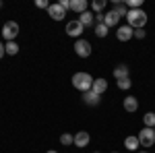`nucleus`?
I'll return each instance as SVG.
<instances>
[{
  "instance_id": "28",
  "label": "nucleus",
  "mask_w": 155,
  "mask_h": 153,
  "mask_svg": "<svg viewBox=\"0 0 155 153\" xmlns=\"http://www.w3.org/2000/svg\"><path fill=\"white\" fill-rule=\"evenodd\" d=\"M60 6H62L64 11H68V8H71V0H60Z\"/></svg>"
},
{
  "instance_id": "26",
  "label": "nucleus",
  "mask_w": 155,
  "mask_h": 153,
  "mask_svg": "<svg viewBox=\"0 0 155 153\" xmlns=\"http://www.w3.org/2000/svg\"><path fill=\"white\" fill-rule=\"evenodd\" d=\"M145 35H147L145 29H134V37H137V39H145Z\"/></svg>"
},
{
  "instance_id": "20",
  "label": "nucleus",
  "mask_w": 155,
  "mask_h": 153,
  "mask_svg": "<svg viewBox=\"0 0 155 153\" xmlns=\"http://www.w3.org/2000/svg\"><path fill=\"white\" fill-rule=\"evenodd\" d=\"M6 54H8V56L19 54V46H17V42H6Z\"/></svg>"
},
{
  "instance_id": "31",
  "label": "nucleus",
  "mask_w": 155,
  "mask_h": 153,
  "mask_svg": "<svg viewBox=\"0 0 155 153\" xmlns=\"http://www.w3.org/2000/svg\"><path fill=\"white\" fill-rule=\"evenodd\" d=\"M139 153H147V151H139Z\"/></svg>"
},
{
  "instance_id": "33",
  "label": "nucleus",
  "mask_w": 155,
  "mask_h": 153,
  "mask_svg": "<svg viewBox=\"0 0 155 153\" xmlns=\"http://www.w3.org/2000/svg\"><path fill=\"white\" fill-rule=\"evenodd\" d=\"M112 153H118V151H112Z\"/></svg>"
},
{
  "instance_id": "10",
  "label": "nucleus",
  "mask_w": 155,
  "mask_h": 153,
  "mask_svg": "<svg viewBox=\"0 0 155 153\" xmlns=\"http://www.w3.org/2000/svg\"><path fill=\"white\" fill-rule=\"evenodd\" d=\"M87 8H89V2H87V0H71V11L83 15Z\"/></svg>"
},
{
  "instance_id": "8",
  "label": "nucleus",
  "mask_w": 155,
  "mask_h": 153,
  "mask_svg": "<svg viewBox=\"0 0 155 153\" xmlns=\"http://www.w3.org/2000/svg\"><path fill=\"white\" fill-rule=\"evenodd\" d=\"M116 37H118L120 42H128L130 37H134V29L128 27V25H122V27H118V31H116Z\"/></svg>"
},
{
  "instance_id": "16",
  "label": "nucleus",
  "mask_w": 155,
  "mask_h": 153,
  "mask_svg": "<svg viewBox=\"0 0 155 153\" xmlns=\"http://www.w3.org/2000/svg\"><path fill=\"white\" fill-rule=\"evenodd\" d=\"M139 145H141V143H139V137H126V139H124V147H126L128 151H137Z\"/></svg>"
},
{
  "instance_id": "5",
  "label": "nucleus",
  "mask_w": 155,
  "mask_h": 153,
  "mask_svg": "<svg viewBox=\"0 0 155 153\" xmlns=\"http://www.w3.org/2000/svg\"><path fill=\"white\" fill-rule=\"evenodd\" d=\"M139 143H141L143 147H153L155 145V130L147 128V126H145L143 130H139Z\"/></svg>"
},
{
  "instance_id": "3",
  "label": "nucleus",
  "mask_w": 155,
  "mask_h": 153,
  "mask_svg": "<svg viewBox=\"0 0 155 153\" xmlns=\"http://www.w3.org/2000/svg\"><path fill=\"white\" fill-rule=\"evenodd\" d=\"M19 35V23H15V21H6V23L2 25V37L6 39V42H15V37Z\"/></svg>"
},
{
  "instance_id": "23",
  "label": "nucleus",
  "mask_w": 155,
  "mask_h": 153,
  "mask_svg": "<svg viewBox=\"0 0 155 153\" xmlns=\"http://www.w3.org/2000/svg\"><path fill=\"white\" fill-rule=\"evenodd\" d=\"M114 11L118 12V17H126V15H128V6L122 2V4H116V8H114Z\"/></svg>"
},
{
  "instance_id": "18",
  "label": "nucleus",
  "mask_w": 155,
  "mask_h": 153,
  "mask_svg": "<svg viewBox=\"0 0 155 153\" xmlns=\"http://www.w3.org/2000/svg\"><path fill=\"white\" fill-rule=\"evenodd\" d=\"M143 122L147 128H155V112H147L143 116Z\"/></svg>"
},
{
  "instance_id": "13",
  "label": "nucleus",
  "mask_w": 155,
  "mask_h": 153,
  "mask_svg": "<svg viewBox=\"0 0 155 153\" xmlns=\"http://www.w3.org/2000/svg\"><path fill=\"white\" fill-rule=\"evenodd\" d=\"M104 23H106L107 27H116V25L120 23V17H118V12L114 11V8H112V11H107V12H106V21H104Z\"/></svg>"
},
{
  "instance_id": "6",
  "label": "nucleus",
  "mask_w": 155,
  "mask_h": 153,
  "mask_svg": "<svg viewBox=\"0 0 155 153\" xmlns=\"http://www.w3.org/2000/svg\"><path fill=\"white\" fill-rule=\"evenodd\" d=\"M83 25L79 23V19H74V21H68L66 23V35H71V37H77L79 39V35L83 33Z\"/></svg>"
},
{
  "instance_id": "12",
  "label": "nucleus",
  "mask_w": 155,
  "mask_h": 153,
  "mask_svg": "<svg viewBox=\"0 0 155 153\" xmlns=\"http://www.w3.org/2000/svg\"><path fill=\"white\" fill-rule=\"evenodd\" d=\"M99 97H101V95H97L95 91H85L83 101L87 104V106H97V104H99Z\"/></svg>"
},
{
  "instance_id": "29",
  "label": "nucleus",
  "mask_w": 155,
  "mask_h": 153,
  "mask_svg": "<svg viewBox=\"0 0 155 153\" xmlns=\"http://www.w3.org/2000/svg\"><path fill=\"white\" fill-rule=\"evenodd\" d=\"M4 54H6V46L0 42V58H4Z\"/></svg>"
},
{
  "instance_id": "22",
  "label": "nucleus",
  "mask_w": 155,
  "mask_h": 153,
  "mask_svg": "<svg viewBox=\"0 0 155 153\" xmlns=\"http://www.w3.org/2000/svg\"><path fill=\"white\" fill-rule=\"evenodd\" d=\"M60 143H62V145H74V135H71V132H64V135L60 137Z\"/></svg>"
},
{
  "instance_id": "14",
  "label": "nucleus",
  "mask_w": 155,
  "mask_h": 153,
  "mask_svg": "<svg viewBox=\"0 0 155 153\" xmlns=\"http://www.w3.org/2000/svg\"><path fill=\"white\" fill-rule=\"evenodd\" d=\"M91 91H95L97 95L106 93V91H107V81H106V79H95V81H93V87H91Z\"/></svg>"
},
{
  "instance_id": "15",
  "label": "nucleus",
  "mask_w": 155,
  "mask_h": 153,
  "mask_svg": "<svg viewBox=\"0 0 155 153\" xmlns=\"http://www.w3.org/2000/svg\"><path fill=\"white\" fill-rule=\"evenodd\" d=\"M137 108H139V99L132 97V95H128V97L124 99V110H126V112H137Z\"/></svg>"
},
{
  "instance_id": "25",
  "label": "nucleus",
  "mask_w": 155,
  "mask_h": 153,
  "mask_svg": "<svg viewBox=\"0 0 155 153\" xmlns=\"http://www.w3.org/2000/svg\"><path fill=\"white\" fill-rule=\"evenodd\" d=\"M35 6L37 8H50V2L48 0H35Z\"/></svg>"
},
{
  "instance_id": "9",
  "label": "nucleus",
  "mask_w": 155,
  "mask_h": 153,
  "mask_svg": "<svg viewBox=\"0 0 155 153\" xmlns=\"http://www.w3.org/2000/svg\"><path fill=\"white\" fill-rule=\"evenodd\" d=\"M89 141H91V137H89V132H87V130H79V132L74 135V145H77L79 149L87 147V145H89Z\"/></svg>"
},
{
  "instance_id": "30",
  "label": "nucleus",
  "mask_w": 155,
  "mask_h": 153,
  "mask_svg": "<svg viewBox=\"0 0 155 153\" xmlns=\"http://www.w3.org/2000/svg\"><path fill=\"white\" fill-rule=\"evenodd\" d=\"M46 153H58V151H56V149H50V151H46Z\"/></svg>"
},
{
  "instance_id": "17",
  "label": "nucleus",
  "mask_w": 155,
  "mask_h": 153,
  "mask_svg": "<svg viewBox=\"0 0 155 153\" xmlns=\"http://www.w3.org/2000/svg\"><path fill=\"white\" fill-rule=\"evenodd\" d=\"M114 77H116V81L126 79V77H128V66H126V64H118V66L114 68Z\"/></svg>"
},
{
  "instance_id": "4",
  "label": "nucleus",
  "mask_w": 155,
  "mask_h": 153,
  "mask_svg": "<svg viewBox=\"0 0 155 153\" xmlns=\"http://www.w3.org/2000/svg\"><path fill=\"white\" fill-rule=\"evenodd\" d=\"M91 44H89V39H83V37H79L77 42H74V52H77V56H81V58H89L91 56Z\"/></svg>"
},
{
  "instance_id": "34",
  "label": "nucleus",
  "mask_w": 155,
  "mask_h": 153,
  "mask_svg": "<svg viewBox=\"0 0 155 153\" xmlns=\"http://www.w3.org/2000/svg\"><path fill=\"white\" fill-rule=\"evenodd\" d=\"M95 153H99V151H95Z\"/></svg>"
},
{
  "instance_id": "32",
  "label": "nucleus",
  "mask_w": 155,
  "mask_h": 153,
  "mask_svg": "<svg viewBox=\"0 0 155 153\" xmlns=\"http://www.w3.org/2000/svg\"><path fill=\"white\" fill-rule=\"evenodd\" d=\"M0 8H2V2H0Z\"/></svg>"
},
{
  "instance_id": "2",
  "label": "nucleus",
  "mask_w": 155,
  "mask_h": 153,
  "mask_svg": "<svg viewBox=\"0 0 155 153\" xmlns=\"http://www.w3.org/2000/svg\"><path fill=\"white\" fill-rule=\"evenodd\" d=\"M93 77L89 75V72H74L72 75V87L74 89H79V91H91V87H93Z\"/></svg>"
},
{
  "instance_id": "1",
  "label": "nucleus",
  "mask_w": 155,
  "mask_h": 153,
  "mask_svg": "<svg viewBox=\"0 0 155 153\" xmlns=\"http://www.w3.org/2000/svg\"><path fill=\"white\" fill-rule=\"evenodd\" d=\"M126 21H128V27H132V29H143L147 23V12L143 8H128Z\"/></svg>"
},
{
  "instance_id": "24",
  "label": "nucleus",
  "mask_w": 155,
  "mask_h": 153,
  "mask_svg": "<svg viewBox=\"0 0 155 153\" xmlns=\"http://www.w3.org/2000/svg\"><path fill=\"white\" fill-rule=\"evenodd\" d=\"M130 77H126V79H120L118 81V89H124V91H126V89H130Z\"/></svg>"
},
{
  "instance_id": "11",
  "label": "nucleus",
  "mask_w": 155,
  "mask_h": 153,
  "mask_svg": "<svg viewBox=\"0 0 155 153\" xmlns=\"http://www.w3.org/2000/svg\"><path fill=\"white\" fill-rule=\"evenodd\" d=\"M79 23L83 25V27H91V25H95V15L89 11H85L81 17H79Z\"/></svg>"
},
{
  "instance_id": "27",
  "label": "nucleus",
  "mask_w": 155,
  "mask_h": 153,
  "mask_svg": "<svg viewBox=\"0 0 155 153\" xmlns=\"http://www.w3.org/2000/svg\"><path fill=\"white\" fill-rule=\"evenodd\" d=\"M141 4H143V0H128V6L130 8H141Z\"/></svg>"
},
{
  "instance_id": "21",
  "label": "nucleus",
  "mask_w": 155,
  "mask_h": 153,
  "mask_svg": "<svg viewBox=\"0 0 155 153\" xmlns=\"http://www.w3.org/2000/svg\"><path fill=\"white\" fill-rule=\"evenodd\" d=\"M91 8H93V11L99 15V12L106 8V0H93V2H91Z\"/></svg>"
},
{
  "instance_id": "19",
  "label": "nucleus",
  "mask_w": 155,
  "mask_h": 153,
  "mask_svg": "<svg viewBox=\"0 0 155 153\" xmlns=\"http://www.w3.org/2000/svg\"><path fill=\"white\" fill-rule=\"evenodd\" d=\"M107 31H110V27H107L106 23H97V25H95V35H97V37H106Z\"/></svg>"
},
{
  "instance_id": "7",
  "label": "nucleus",
  "mask_w": 155,
  "mask_h": 153,
  "mask_svg": "<svg viewBox=\"0 0 155 153\" xmlns=\"http://www.w3.org/2000/svg\"><path fill=\"white\" fill-rule=\"evenodd\" d=\"M48 15H50V19H54V21H62L66 17V11L60 6V2H56V4H50Z\"/></svg>"
}]
</instances>
